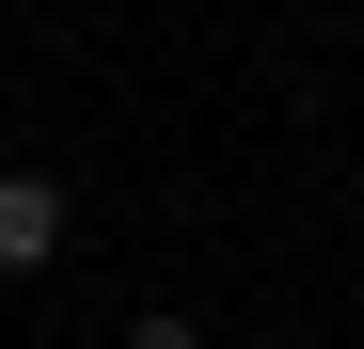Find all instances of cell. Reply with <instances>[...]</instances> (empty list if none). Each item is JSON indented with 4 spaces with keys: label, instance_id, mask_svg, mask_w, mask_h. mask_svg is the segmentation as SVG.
Listing matches in <instances>:
<instances>
[{
    "label": "cell",
    "instance_id": "6da1fadb",
    "mask_svg": "<svg viewBox=\"0 0 364 349\" xmlns=\"http://www.w3.org/2000/svg\"><path fill=\"white\" fill-rule=\"evenodd\" d=\"M64 239H80V191H64V174H0V286L64 270Z\"/></svg>",
    "mask_w": 364,
    "mask_h": 349
},
{
    "label": "cell",
    "instance_id": "7a4b0ae2",
    "mask_svg": "<svg viewBox=\"0 0 364 349\" xmlns=\"http://www.w3.org/2000/svg\"><path fill=\"white\" fill-rule=\"evenodd\" d=\"M127 349H206V333H191V318H159V302H143V318H127Z\"/></svg>",
    "mask_w": 364,
    "mask_h": 349
}]
</instances>
